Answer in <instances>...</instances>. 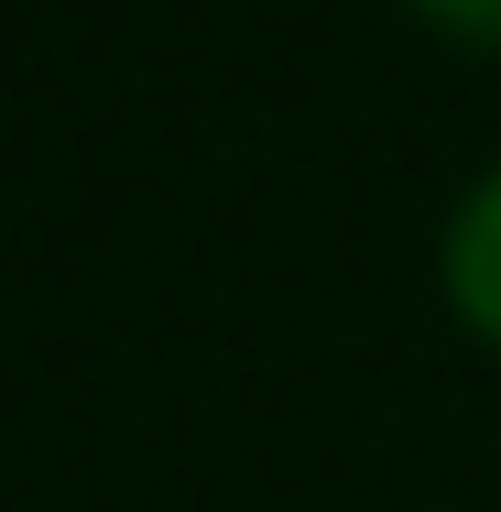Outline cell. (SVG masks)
<instances>
[{
    "mask_svg": "<svg viewBox=\"0 0 501 512\" xmlns=\"http://www.w3.org/2000/svg\"><path fill=\"white\" fill-rule=\"evenodd\" d=\"M447 295H458V316H469L480 338H501V175L458 207V229H447Z\"/></svg>",
    "mask_w": 501,
    "mask_h": 512,
    "instance_id": "1",
    "label": "cell"
},
{
    "mask_svg": "<svg viewBox=\"0 0 501 512\" xmlns=\"http://www.w3.org/2000/svg\"><path fill=\"white\" fill-rule=\"evenodd\" d=\"M447 33H469V44H501V0H425Z\"/></svg>",
    "mask_w": 501,
    "mask_h": 512,
    "instance_id": "2",
    "label": "cell"
}]
</instances>
